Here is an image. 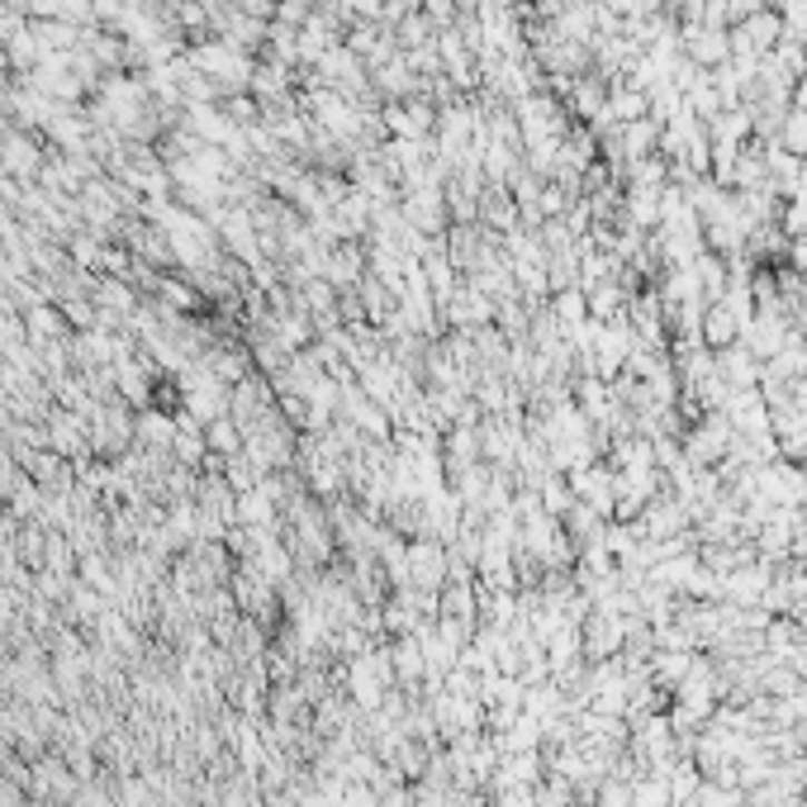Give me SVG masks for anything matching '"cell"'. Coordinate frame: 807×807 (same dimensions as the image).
Returning a JSON list of instances; mask_svg holds the SVG:
<instances>
[{
    "mask_svg": "<svg viewBox=\"0 0 807 807\" xmlns=\"http://www.w3.org/2000/svg\"><path fill=\"white\" fill-rule=\"evenodd\" d=\"M788 142H794V148H807V110L788 119Z\"/></svg>",
    "mask_w": 807,
    "mask_h": 807,
    "instance_id": "1",
    "label": "cell"
}]
</instances>
